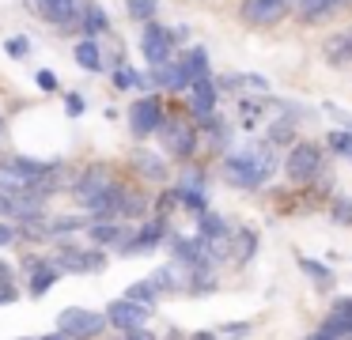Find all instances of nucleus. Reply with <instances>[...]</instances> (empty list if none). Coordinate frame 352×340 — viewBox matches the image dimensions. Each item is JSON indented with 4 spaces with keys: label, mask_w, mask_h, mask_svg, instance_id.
I'll list each match as a JSON object with an SVG mask.
<instances>
[{
    "label": "nucleus",
    "mask_w": 352,
    "mask_h": 340,
    "mask_svg": "<svg viewBox=\"0 0 352 340\" xmlns=\"http://www.w3.org/2000/svg\"><path fill=\"white\" fill-rule=\"evenodd\" d=\"M76 196H80V204H84L87 212H114V208H122V204H118L122 189L114 185V178H110L107 166H91V170L80 178Z\"/></svg>",
    "instance_id": "nucleus-1"
},
{
    "label": "nucleus",
    "mask_w": 352,
    "mask_h": 340,
    "mask_svg": "<svg viewBox=\"0 0 352 340\" xmlns=\"http://www.w3.org/2000/svg\"><path fill=\"white\" fill-rule=\"evenodd\" d=\"M269 174H273V159H269V151H261V148L239 151V155H231L228 166H223V178H228L231 185H239V189L261 185Z\"/></svg>",
    "instance_id": "nucleus-2"
},
{
    "label": "nucleus",
    "mask_w": 352,
    "mask_h": 340,
    "mask_svg": "<svg viewBox=\"0 0 352 340\" xmlns=\"http://www.w3.org/2000/svg\"><path fill=\"white\" fill-rule=\"evenodd\" d=\"M42 174H46V166L34 163V159H12V163H0V189L12 193V196L31 193V189L42 181Z\"/></svg>",
    "instance_id": "nucleus-3"
},
{
    "label": "nucleus",
    "mask_w": 352,
    "mask_h": 340,
    "mask_svg": "<svg viewBox=\"0 0 352 340\" xmlns=\"http://www.w3.org/2000/svg\"><path fill=\"white\" fill-rule=\"evenodd\" d=\"M57 325H61V332H69V337L84 340V337H91V332H99L102 325H107V317H102V314H95V310L69 306V310H61V317H57Z\"/></svg>",
    "instance_id": "nucleus-4"
},
{
    "label": "nucleus",
    "mask_w": 352,
    "mask_h": 340,
    "mask_svg": "<svg viewBox=\"0 0 352 340\" xmlns=\"http://www.w3.org/2000/svg\"><path fill=\"white\" fill-rule=\"evenodd\" d=\"M148 317H152V310H148V306H140V302H129V299L110 302V310H107V321H110V325H118V329H125V332L144 329V321H148Z\"/></svg>",
    "instance_id": "nucleus-5"
},
{
    "label": "nucleus",
    "mask_w": 352,
    "mask_h": 340,
    "mask_svg": "<svg viewBox=\"0 0 352 340\" xmlns=\"http://www.w3.org/2000/svg\"><path fill=\"white\" fill-rule=\"evenodd\" d=\"M129 125H133V133H137V136L155 133V128L163 125V106H160V98H140V102L129 110Z\"/></svg>",
    "instance_id": "nucleus-6"
},
{
    "label": "nucleus",
    "mask_w": 352,
    "mask_h": 340,
    "mask_svg": "<svg viewBox=\"0 0 352 340\" xmlns=\"http://www.w3.org/2000/svg\"><path fill=\"white\" fill-rule=\"evenodd\" d=\"M288 12V0H243V19L254 27H269Z\"/></svg>",
    "instance_id": "nucleus-7"
},
{
    "label": "nucleus",
    "mask_w": 352,
    "mask_h": 340,
    "mask_svg": "<svg viewBox=\"0 0 352 340\" xmlns=\"http://www.w3.org/2000/svg\"><path fill=\"white\" fill-rule=\"evenodd\" d=\"M140 45H144V57L152 60L155 68L170 65V34H167L163 27L148 23V27H144V38H140Z\"/></svg>",
    "instance_id": "nucleus-8"
},
{
    "label": "nucleus",
    "mask_w": 352,
    "mask_h": 340,
    "mask_svg": "<svg viewBox=\"0 0 352 340\" xmlns=\"http://www.w3.org/2000/svg\"><path fill=\"white\" fill-rule=\"evenodd\" d=\"M288 178H296V181H307V178H314L318 174V148H311V144H299V148H292V155H288Z\"/></svg>",
    "instance_id": "nucleus-9"
},
{
    "label": "nucleus",
    "mask_w": 352,
    "mask_h": 340,
    "mask_svg": "<svg viewBox=\"0 0 352 340\" xmlns=\"http://www.w3.org/2000/svg\"><path fill=\"white\" fill-rule=\"evenodd\" d=\"M190 106L197 117H208V113L216 110V83L212 80H197L190 83Z\"/></svg>",
    "instance_id": "nucleus-10"
},
{
    "label": "nucleus",
    "mask_w": 352,
    "mask_h": 340,
    "mask_svg": "<svg viewBox=\"0 0 352 340\" xmlns=\"http://www.w3.org/2000/svg\"><path fill=\"white\" fill-rule=\"evenodd\" d=\"M163 136H167V151H175V155H190L193 151V128L182 125V121L163 125Z\"/></svg>",
    "instance_id": "nucleus-11"
},
{
    "label": "nucleus",
    "mask_w": 352,
    "mask_h": 340,
    "mask_svg": "<svg viewBox=\"0 0 352 340\" xmlns=\"http://www.w3.org/2000/svg\"><path fill=\"white\" fill-rule=\"evenodd\" d=\"M38 4H42V12H46L54 23H72L80 12H87L84 0H38Z\"/></svg>",
    "instance_id": "nucleus-12"
},
{
    "label": "nucleus",
    "mask_w": 352,
    "mask_h": 340,
    "mask_svg": "<svg viewBox=\"0 0 352 340\" xmlns=\"http://www.w3.org/2000/svg\"><path fill=\"white\" fill-rule=\"evenodd\" d=\"M322 49H326V60H329L333 68L352 65V30H344V34H333L326 45H322Z\"/></svg>",
    "instance_id": "nucleus-13"
},
{
    "label": "nucleus",
    "mask_w": 352,
    "mask_h": 340,
    "mask_svg": "<svg viewBox=\"0 0 352 340\" xmlns=\"http://www.w3.org/2000/svg\"><path fill=\"white\" fill-rule=\"evenodd\" d=\"M155 83H163V87H170V91L186 87V83H190L186 65H163V68H155Z\"/></svg>",
    "instance_id": "nucleus-14"
},
{
    "label": "nucleus",
    "mask_w": 352,
    "mask_h": 340,
    "mask_svg": "<svg viewBox=\"0 0 352 340\" xmlns=\"http://www.w3.org/2000/svg\"><path fill=\"white\" fill-rule=\"evenodd\" d=\"M61 261L72 272H99L102 269V253H65Z\"/></svg>",
    "instance_id": "nucleus-15"
},
{
    "label": "nucleus",
    "mask_w": 352,
    "mask_h": 340,
    "mask_svg": "<svg viewBox=\"0 0 352 340\" xmlns=\"http://www.w3.org/2000/svg\"><path fill=\"white\" fill-rule=\"evenodd\" d=\"M337 4H341V0H296L299 15H303L307 23H311V19H322V15H329Z\"/></svg>",
    "instance_id": "nucleus-16"
},
{
    "label": "nucleus",
    "mask_w": 352,
    "mask_h": 340,
    "mask_svg": "<svg viewBox=\"0 0 352 340\" xmlns=\"http://www.w3.org/2000/svg\"><path fill=\"white\" fill-rule=\"evenodd\" d=\"M182 65H186V76H190V83L208 80V57H205L201 49H190V57H186Z\"/></svg>",
    "instance_id": "nucleus-17"
},
{
    "label": "nucleus",
    "mask_w": 352,
    "mask_h": 340,
    "mask_svg": "<svg viewBox=\"0 0 352 340\" xmlns=\"http://www.w3.org/2000/svg\"><path fill=\"white\" fill-rule=\"evenodd\" d=\"M76 60H80V65L87 68V72H99V68H102V57H99V45H95L91 38H87V42H80V45H76Z\"/></svg>",
    "instance_id": "nucleus-18"
},
{
    "label": "nucleus",
    "mask_w": 352,
    "mask_h": 340,
    "mask_svg": "<svg viewBox=\"0 0 352 340\" xmlns=\"http://www.w3.org/2000/svg\"><path fill=\"white\" fill-rule=\"evenodd\" d=\"M57 280V264H46V269H38L34 264V280H31V295H46V287Z\"/></svg>",
    "instance_id": "nucleus-19"
},
{
    "label": "nucleus",
    "mask_w": 352,
    "mask_h": 340,
    "mask_svg": "<svg viewBox=\"0 0 352 340\" xmlns=\"http://www.w3.org/2000/svg\"><path fill=\"white\" fill-rule=\"evenodd\" d=\"M125 299H129V302H140V306H152V299H155L152 280H140V284H133L129 291H125Z\"/></svg>",
    "instance_id": "nucleus-20"
},
{
    "label": "nucleus",
    "mask_w": 352,
    "mask_h": 340,
    "mask_svg": "<svg viewBox=\"0 0 352 340\" xmlns=\"http://www.w3.org/2000/svg\"><path fill=\"white\" fill-rule=\"evenodd\" d=\"M299 269H303L307 276H314L322 287H329V280H333V272H329V269H322L318 261H311V257H299Z\"/></svg>",
    "instance_id": "nucleus-21"
},
{
    "label": "nucleus",
    "mask_w": 352,
    "mask_h": 340,
    "mask_svg": "<svg viewBox=\"0 0 352 340\" xmlns=\"http://www.w3.org/2000/svg\"><path fill=\"white\" fill-rule=\"evenodd\" d=\"M201 234H205V238H212V242H220L223 234H228V223H223V219H216V216H201Z\"/></svg>",
    "instance_id": "nucleus-22"
},
{
    "label": "nucleus",
    "mask_w": 352,
    "mask_h": 340,
    "mask_svg": "<svg viewBox=\"0 0 352 340\" xmlns=\"http://www.w3.org/2000/svg\"><path fill=\"white\" fill-rule=\"evenodd\" d=\"M160 234H163V227H160V223H152V227H144V231H140V234H137V238H133L125 249H144V246H155V242H160Z\"/></svg>",
    "instance_id": "nucleus-23"
},
{
    "label": "nucleus",
    "mask_w": 352,
    "mask_h": 340,
    "mask_svg": "<svg viewBox=\"0 0 352 340\" xmlns=\"http://www.w3.org/2000/svg\"><path fill=\"white\" fill-rule=\"evenodd\" d=\"M137 166H140V174H148V178H163V163L155 155H137Z\"/></svg>",
    "instance_id": "nucleus-24"
},
{
    "label": "nucleus",
    "mask_w": 352,
    "mask_h": 340,
    "mask_svg": "<svg viewBox=\"0 0 352 340\" xmlns=\"http://www.w3.org/2000/svg\"><path fill=\"white\" fill-rule=\"evenodd\" d=\"M91 238H95V242H122V227L99 223V227H91Z\"/></svg>",
    "instance_id": "nucleus-25"
},
{
    "label": "nucleus",
    "mask_w": 352,
    "mask_h": 340,
    "mask_svg": "<svg viewBox=\"0 0 352 340\" xmlns=\"http://www.w3.org/2000/svg\"><path fill=\"white\" fill-rule=\"evenodd\" d=\"M87 30H91V34H99V30H107V12H102V8L87 4Z\"/></svg>",
    "instance_id": "nucleus-26"
},
{
    "label": "nucleus",
    "mask_w": 352,
    "mask_h": 340,
    "mask_svg": "<svg viewBox=\"0 0 352 340\" xmlns=\"http://www.w3.org/2000/svg\"><path fill=\"white\" fill-rule=\"evenodd\" d=\"M129 15H133V19H152V15H155V0H129Z\"/></svg>",
    "instance_id": "nucleus-27"
},
{
    "label": "nucleus",
    "mask_w": 352,
    "mask_h": 340,
    "mask_svg": "<svg viewBox=\"0 0 352 340\" xmlns=\"http://www.w3.org/2000/svg\"><path fill=\"white\" fill-rule=\"evenodd\" d=\"M329 148L352 159V133H344V128H341V133H333V136H329Z\"/></svg>",
    "instance_id": "nucleus-28"
},
{
    "label": "nucleus",
    "mask_w": 352,
    "mask_h": 340,
    "mask_svg": "<svg viewBox=\"0 0 352 340\" xmlns=\"http://www.w3.org/2000/svg\"><path fill=\"white\" fill-rule=\"evenodd\" d=\"M4 49L19 60V57H27V53H31V42H27V38H8V45H4Z\"/></svg>",
    "instance_id": "nucleus-29"
},
{
    "label": "nucleus",
    "mask_w": 352,
    "mask_h": 340,
    "mask_svg": "<svg viewBox=\"0 0 352 340\" xmlns=\"http://www.w3.org/2000/svg\"><path fill=\"white\" fill-rule=\"evenodd\" d=\"M114 83H118V87H137V83H140V76L133 72V68H118Z\"/></svg>",
    "instance_id": "nucleus-30"
},
{
    "label": "nucleus",
    "mask_w": 352,
    "mask_h": 340,
    "mask_svg": "<svg viewBox=\"0 0 352 340\" xmlns=\"http://www.w3.org/2000/svg\"><path fill=\"white\" fill-rule=\"evenodd\" d=\"M38 87H42V91H54V87H57V76H54V72H38Z\"/></svg>",
    "instance_id": "nucleus-31"
},
{
    "label": "nucleus",
    "mask_w": 352,
    "mask_h": 340,
    "mask_svg": "<svg viewBox=\"0 0 352 340\" xmlns=\"http://www.w3.org/2000/svg\"><path fill=\"white\" fill-rule=\"evenodd\" d=\"M333 216H337V219H344V223H352V204H349V201H344V204H337V208H333Z\"/></svg>",
    "instance_id": "nucleus-32"
},
{
    "label": "nucleus",
    "mask_w": 352,
    "mask_h": 340,
    "mask_svg": "<svg viewBox=\"0 0 352 340\" xmlns=\"http://www.w3.org/2000/svg\"><path fill=\"white\" fill-rule=\"evenodd\" d=\"M12 238H16V231H12V227H4V223H0V246H8Z\"/></svg>",
    "instance_id": "nucleus-33"
},
{
    "label": "nucleus",
    "mask_w": 352,
    "mask_h": 340,
    "mask_svg": "<svg viewBox=\"0 0 352 340\" xmlns=\"http://www.w3.org/2000/svg\"><path fill=\"white\" fill-rule=\"evenodd\" d=\"M69 113H84V102H80V95H69Z\"/></svg>",
    "instance_id": "nucleus-34"
},
{
    "label": "nucleus",
    "mask_w": 352,
    "mask_h": 340,
    "mask_svg": "<svg viewBox=\"0 0 352 340\" xmlns=\"http://www.w3.org/2000/svg\"><path fill=\"white\" fill-rule=\"evenodd\" d=\"M125 340H152V332H144V329H137V332H129Z\"/></svg>",
    "instance_id": "nucleus-35"
}]
</instances>
